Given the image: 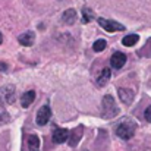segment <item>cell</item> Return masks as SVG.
I'll return each instance as SVG.
<instances>
[{"instance_id": "44dd1931", "label": "cell", "mask_w": 151, "mask_h": 151, "mask_svg": "<svg viewBox=\"0 0 151 151\" xmlns=\"http://www.w3.org/2000/svg\"><path fill=\"white\" fill-rule=\"evenodd\" d=\"M82 151H88V150H85V148H84V150H82Z\"/></svg>"}, {"instance_id": "52a82bcc", "label": "cell", "mask_w": 151, "mask_h": 151, "mask_svg": "<svg viewBox=\"0 0 151 151\" xmlns=\"http://www.w3.org/2000/svg\"><path fill=\"white\" fill-rule=\"evenodd\" d=\"M125 63H126V54H125V53L116 51V53H113V56L110 57V65H111V68H114V69L123 68Z\"/></svg>"}, {"instance_id": "7402d4cb", "label": "cell", "mask_w": 151, "mask_h": 151, "mask_svg": "<svg viewBox=\"0 0 151 151\" xmlns=\"http://www.w3.org/2000/svg\"><path fill=\"white\" fill-rule=\"evenodd\" d=\"M145 151H151V150H145Z\"/></svg>"}, {"instance_id": "4fadbf2b", "label": "cell", "mask_w": 151, "mask_h": 151, "mask_svg": "<svg viewBox=\"0 0 151 151\" xmlns=\"http://www.w3.org/2000/svg\"><path fill=\"white\" fill-rule=\"evenodd\" d=\"M34 100H35V93H34V91H27V93L21 97V104H22L24 109H27L28 106L32 104Z\"/></svg>"}, {"instance_id": "d6986e66", "label": "cell", "mask_w": 151, "mask_h": 151, "mask_svg": "<svg viewBox=\"0 0 151 151\" xmlns=\"http://www.w3.org/2000/svg\"><path fill=\"white\" fill-rule=\"evenodd\" d=\"M144 117H145V120H147V122H150V123H151V106H148V107L145 109Z\"/></svg>"}, {"instance_id": "ffe728a7", "label": "cell", "mask_w": 151, "mask_h": 151, "mask_svg": "<svg viewBox=\"0 0 151 151\" xmlns=\"http://www.w3.org/2000/svg\"><path fill=\"white\" fill-rule=\"evenodd\" d=\"M3 43V35H1V32H0V44Z\"/></svg>"}, {"instance_id": "7c38bea8", "label": "cell", "mask_w": 151, "mask_h": 151, "mask_svg": "<svg viewBox=\"0 0 151 151\" xmlns=\"http://www.w3.org/2000/svg\"><path fill=\"white\" fill-rule=\"evenodd\" d=\"M110 76H111L110 69H109V68H104V69L101 70V73L99 75V78H97V87H106V84L109 82Z\"/></svg>"}, {"instance_id": "5b68a950", "label": "cell", "mask_w": 151, "mask_h": 151, "mask_svg": "<svg viewBox=\"0 0 151 151\" xmlns=\"http://www.w3.org/2000/svg\"><path fill=\"white\" fill-rule=\"evenodd\" d=\"M69 137H70V132L65 128H54L53 135H51L54 144H63V142L69 141Z\"/></svg>"}, {"instance_id": "8992f818", "label": "cell", "mask_w": 151, "mask_h": 151, "mask_svg": "<svg viewBox=\"0 0 151 151\" xmlns=\"http://www.w3.org/2000/svg\"><path fill=\"white\" fill-rule=\"evenodd\" d=\"M51 117V109L49 106H43L41 109H38V111H37V125H40V126H44V125H47L49 123V120H50Z\"/></svg>"}, {"instance_id": "ba28073f", "label": "cell", "mask_w": 151, "mask_h": 151, "mask_svg": "<svg viewBox=\"0 0 151 151\" xmlns=\"http://www.w3.org/2000/svg\"><path fill=\"white\" fill-rule=\"evenodd\" d=\"M18 41H19L22 46L29 47V46H32L34 41H35V34H34L32 31H27V32H24V34H21V35L18 37Z\"/></svg>"}, {"instance_id": "2e32d148", "label": "cell", "mask_w": 151, "mask_h": 151, "mask_svg": "<svg viewBox=\"0 0 151 151\" xmlns=\"http://www.w3.org/2000/svg\"><path fill=\"white\" fill-rule=\"evenodd\" d=\"M9 120H10V116H9V113H7L4 104L0 101V126H1V125H6Z\"/></svg>"}, {"instance_id": "7a4b0ae2", "label": "cell", "mask_w": 151, "mask_h": 151, "mask_svg": "<svg viewBox=\"0 0 151 151\" xmlns=\"http://www.w3.org/2000/svg\"><path fill=\"white\" fill-rule=\"evenodd\" d=\"M119 113V109L114 103V99L107 94L103 97V101H101V116L104 119H113L114 116H117Z\"/></svg>"}, {"instance_id": "30bf717a", "label": "cell", "mask_w": 151, "mask_h": 151, "mask_svg": "<svg viewBox=\"0 0 151 151\" xmlns=\"http://www.w3.org/2000/svg\"><path fill=\"white\" fill-rule=\"evenodd\" d=\"M62 22L68 24V25H73L76 22V12L75 9H66L62 15Z\"/></svg>"}, {"instance_id": "277c9868", "label": "cell", "mask_w": 151, "mask_h": 151, "mask_svg": "<svg viewBox=\"0 0 151 151\" xmlns=\"http://www.w3.org/2000/svg\"><path fill=\"white\" fill-rule=\"evenodd\" d=\"M0 101L3 104H13L15 101V87L4 85L0 88Z\"/></svg>"}, {"instance_id": "6da1fadb", "label": "cell", "mask_w": 151, "mask_h": 151, "mask_svg": "<svg viewBox=\"0 0 151 151\" xmlns=\"http://www.w3.org/2000/svg\"><path fill=\"white\" fill-rule=\"evenodd\" d=\"M135 131H137V123H135L132 119H129V117H123V119L114 126L116 135H117L119 138L125 139V141L131 139V138L134 137Z\"/></svg>"}, {"instance_id": "9a60e30c", "label": "cell", "mask_w": 151, "mask_h": 151, "mask_svg": "<svg viewBox=\"0 0 151 151\" xmlns=\"http://www.w3.org/2000/svg\"><path fill=\"white\" fill-rule=\"evenodd\" d=\"M28 148L31 151H37L40 148V138L37 135H29L28 137Z\"/></svg>"}, {"instance_id": "9c48e42d", "label": "cell", "mask_w": 151, "mask_h": 151, "mask_svg": "<svg viewBox=\"0 0 151 151\" xmlns=\"http://www.w3.org/2000/svg\"><path fill=\"white\" fill-rule=\"evenodd\" d=\"M82 131H84V126L79 125V126L70 134V137H69V145H70V147H76V145H78V142H79V139L82 138V134H84Z\"/></svg>"}, {"instance_id": "8fae6325", "label": "cell", "mask_w": 151, "mask_h": 151, "mask_svg": "<svg viewBox=\"0 0 151 151\" xmlns=\"http://www.w3.org/2000/svg\"><path fill=\"white\" fill-rule=\"evenodd\" d=\"M117 94H119V97H120L122 103H125V104H131L132 100H134V93H132L131 90L119 88V90H117Z\"/></svg>"}, {"instance_id": "5bb4252c", "label": "cell", "mask_w": 151, "mask_h": 151, "mask_svg": "<svg viewBox=\"0 0 151 151\" xmlns=\"http://www.w3.org/2000/svg\"><path fill=\"white\" fill-rule=\"evenodd\" d=\"M138 40H139V37H138L137 34H131V35H126V37L122 40V44H123L125 47H132V46H135V44L138 43Z\"/></svg>"}, {"instance_id": "e0dca14e", "label": "cell", "mask_w": 151, "mask_h": 151, "mask_svg": "<svg viewBox=\"0 0 151 151\" xmlns=\"http://www.w3.org/2000/svg\"><path fill=\"white\" fill-rule=\"evenodd\" d=\"M94 19V12L90 9V7H84L82 9V22L84 24H88Z\"/></svg>"}, {"instance_id": "ac0fdd59", "label": "cell", "mask_w": 151, "mask_h": 151, "mask_svg": "<svg viewBox=\"0 0 151 151\" xmlns=\"http://www.w3.org/2000/svg\"><path fill=\"white\" fill-rule=\"evenodd\" d=\"M106 46H107V43H106V40H97L94 44H93V49L94 51H97V53H100L106 49Z\"/></svg>"}, {"instance_id": "3957f363", "label": "cell", "mask_w": 151, "mask_h": 151, "mask_svg": "<svg viewBox=\"0 0 151 151\" xmlns=\"http://www.w3.org/2000/svg\"><path fill=\"white\" fill-rule=\"evenodd\" d=\"M97 22H99V25H100L101 28H103L104 31H107V32H117V31H123V29H125V27H123L122 24L116 22V21H110V19L99 18Z\"/></svg>"}]
</instances>
